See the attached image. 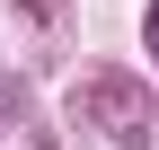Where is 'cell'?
<instances>
[{
  "mask_svg": "<svg viewBox=\"0 0 159 150\" xmlns=\"http://www.w3.org/2000/svg\"><path fill=\"white\" fill-rule=\"evenodd\" d=\"M71 115L133 150V141H150V80H133V71H80L71 80Z\"/></svg>",
  "mask_w": 159,
  "mask_h": 150,
  "instance_id": "6da1fadb",
  "label": "cell"
},
{
  "mask_svg": "<svg viewBox=\"0 0 159 150\" xmlns=\"http://www.w3.org/2000/svg\"><path fill=\"white\" fill-rule=\"evenodd\" d=\"M150 62H159V0H150Z\"/></svg>",
  "mask_w": 159,
  "mask_h": 150,
  "instance_id": "7a4b0ae2",
  "label": "cell"
}]
</instances>
